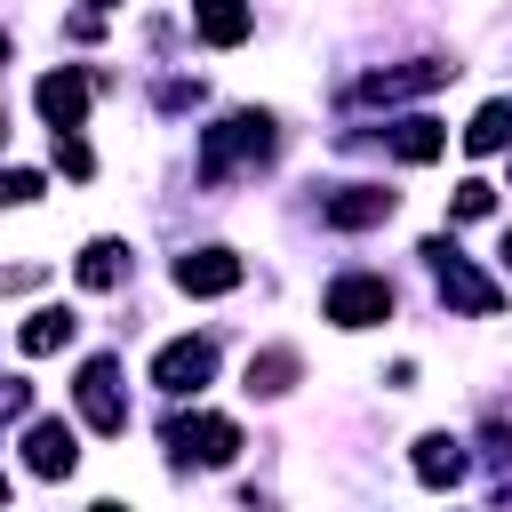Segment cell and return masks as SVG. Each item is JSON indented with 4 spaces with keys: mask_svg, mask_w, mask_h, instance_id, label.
<instances>
[{
    "mask_svg": "<svg viewBox=\"0 0 512 512\" xmlns=\"http://www.w3.org/2000/svg\"><path fill=\"white\" fill-rule=\"evenodd\" d=\"M248 152H256V160L272 152V120H264V112H232L224 128H208V144H200V176H208V184H224V176H232V160H248Z\"/></svg>",
    "mask_w": 512,
    "mask_h": 512,
    "instance_id": "6da1fadb",
    "label": "cell"
},
{
    "mask_svg": "<svg viewBox=\"0 0 512 512\" xmlns=\"http://www.w3.org/2000/svg\"><path fill=\"white\" fill-rule=\"evenodd\" d=\"M320 312H328L336 328H368V320H384V312H392V288H384L376 272H344V280L320 296Z\"/></svg>",
    "mask_w": 512,
    "mask_h": 512,
    "instance_id": "7a4b0ae2",
    "label": "cell"
},
{
    "mask_svg": "<svg viewBox=\"0 0 512 512\" xmlns=\"http://www.w3.org/2000/svg\"><path fill=\"white\" fill-rule=\"evenodd\" d=\"M208 368H216V344H208V336H176V344H160L152 384H160V392H200Z\"/></svg>",
    "mask_w": 512,
    "mask_h": 512,
    "instance_id": "3957f363",
    "label": "cell"
},
{
    "mask_svg": "<svg viewBox=\"0 0 512 512\" xmlns=\"http://www.w3.org/2000/svg\"><path fill=\"white\" fill-rule=\"evenodd\" d=\"M424 256H432V272H440V296H448V304H464V312H480V320L496 312V288H488V280H480V272H472L448 240H432Z\"/></svg>",
    "mask_w": 512,
    "mask_h": 512,
    "instance_id": "277c9868",
    "label": "cell"
},
{
    "mask_svg": "<svg viewBox=\"0 0 512 512\" xmlns=\"http://www.w3.org/2000/svg\"><path fill=\"white\" fill-rule=\"evenodd\" d=\"M80 416L96 432H128V400H120V368L112 360H88L80 368Z\"/></svg>",
    "mask_w": 512,
    "mask_h": 512,
    "instance_id": "5b68a950",
    "label": "cell"
},
{
    "mask_svg": "<svg viewBox=\"0 0 512 512\" xmlns=\"http://www.w3.org/2000/svg\"><path fill=\"white\" fill-rule=\"evenodd\" d=\"M168 448H184V456H200V464H224V456L240 448V424H232V416H176V424H168Z\"/></svg>",
    "mask_w": 512,
    "mask_h": 512,
    "instance_id": "8992f818",
    "label": "cell"
},
{
    "mask_svg": "<svg viewBox=\"0 0 512 512\" xmlns=\"http://www.w3.org/2000/svg\"><path fill=\"white\" fill-rule=\"evenodd\" d=\"M176 288L184 296H224V288H240V256L232 248H192L176 264Z\"/></svg>",
    "mask_w": 512,
    "mask_h": 512,
    "instance_id": "52a82bcc",
    "label": "cell"
},
{
    "mask_svg": "<svg viewBox=\"0 0 512 512\" xmlns=\"http://www.w3.org/2000/svg\"><path fill=\"white\" fill-rule=\"evenodd\" d=\"M320 216L344 224V232H360V224H384V216H392V192H384V184H344V192L320 200Z\"/></svg>",
    "mask_w": 512,
    "mask_h": 512,
    "instance_id": "ba28073f",
    "label": "cell"
},
{
    "mask_svg": "<svg viewBox=\"0 0 512 512\" xmlns=\"http://www.w3.org/2000/svg\"><path fill=\"white\" fill-rule=\"evenodd\" d=\"M24 464H32L40 480H56V472H72V424H64V416H48V424H32V432H24Z\"/></svg>",
    "mask_w": 512,
    "mask_h": 512,
    "instance_id": "9c48e42d",
    "label": "cell"
},
{
    "mask_svg": "<svg viewBox=\"0 0 512 512\" xmlns=\"http://www.w3.org/2000/svg\"><path fill=\"white\" fill-rule=\"evenodd\" d=\"M192 24H200L208 48H240L256 16H248V0H192Z\"/></svg>",
    "mask_w": 512,
    "mask_h": 512,
    "instance_id": "30bf717a",
    "label": "cell"
},
{
    "mask_svg": "<svg viewBox=\"0 0 512 512\" xmlns=\"http://www.w3.org/2000/svg\"><path fill=\"white\" fill-rule=\"evenodd\" d=\"M32 96H40L48 128H80V112H88V80H80V72H48Z\"/></svg>",
    "mask_w": 512,
    "mask_h": 512,
    "instance_id": "8fae6325",
    "label": "cell"
},
{
    "mask_svg": "<svg viewBox=\"0 0 512 512\" xmlns=\"http://www.w3.org/2000/svg\"><path fill=\"white\" fill-rule=\"evenodd\" d=\"M456 64H408V72H376V80H360V96H376V104H392V96H424V88H440Z\"/></svg>",
    "mask_w": 512,
    "mask_h": 512,
    "instance_id": "7c38bea8",
    "label": "cell"
},
{
    "mask_svg": "<svg viewBox=\"0 0 512 512\" xmlns=\"http://www.w3.org/2000/svg\"><path fill=\"white\" fill-rule=\"evenodd\" d=\"M416 480H424V488H448V480H464V448H456L448 432L416 440Z\"/></svg>",
    "mask_w": 512,
    "mask_h": 512,
    "instance_id": "4fadbf2b",
    "label": "cell"
},
{
    "mask_svg": "<svg viewBox=\"0 0 512 512\" xmlns=\"http://www.w3.org/2000/svg\"><path fill=\"white\" fill-rule=\"evenodd\" d=\"M72 272H80V288H120V272H128V248H120V240H88Z\"/></svg>",
    "mask_w": 512,
    "mask_h": 512,
    "instance_id": "5bb4252c",
    "label": "cell"
},
{
    "mask_svg": "<svg viewBox=\"0 0 512 512\" xmlns=\"http://www.w3.org/2000/svg\"><path fill=\"white\" fill-rule=\"evenodd\" d=\"M392 152H400V160H440V152H448V128H440V120H400V128H392Z\"/></svg>",
    "mask_w": 512,
    "mask_h": 512,
    "instance_id": "9a60e30c",
    "label": "cell"
},
{
    "mask_svg": "<svg viewBox=\"0 0 512 512\" xmlns=\"http://www.w3.org/2000/svg\"><path fill=\"white\" fill-rule=\"evenodd\" d=\"M64 336H72V312H64V304H48V312H32V320L16 328V352H56Z\"/></svg>",
    "mask_w": 512,
    "mask_h": 512,
    "instance_id": "2e32d148",
    "label": "cell"
},
{
    "mask_svg": "<svg viewBox=\"0 0 512 512\" xmlns=\"http://www.w3.org/2000/svg\"><path fill=\"white\" fill-rule=\"evenodd\" d=\"M512 144V104H480L464 128V152H504Z\"/></svg>",
    "mask_w": 512,
    "mask_h": 512,
    "instance_id": "e0dca14e",
    "label": "cell"
},
{
    "mask_svg": "<svg viewBox=\"0 0 512 512\" xmlns=\"http://www.w3.org/2000/svg\"><path fill=\"white\" fill-rule=\"evenodd\" d=\"M288 376H296V352H264V360H248V392H288Z\"/></svg>",
    "mask_w": 512,
    "mask_h": 512,
    "instance_id": "ac0fdd59",
    "label": "cell"
},
{
    "mask_svg": "<svg viewBox=\"0 0 512 512\" xmlns=\"http://www.w3.org/2000/svg\"><path fill=\"white\" fill-rule=\"evenodd\" d=\"M488 208H496V184H480V176H472V184H456V200H448V216H456V224H472V216H488Z\"/></svg>",
    "mask_w": 512,
    "mask_h": 512,
    "instance_id": "d6986e66",
    "label": "cell"
},
{
    "mask_svg": "<svg viewBox=\"0 0 512 512\" xmlns=\"http://www.w3.org/2000/svg\"><path fill=\"white\" fill-rule=\"evenodd\" d=\"M56 168H64V176H88V168H96V160H88V144H80L72 128H56Z\"/></svg>",
    "mask_w": 512,
    "mask_h": 512,
    "instance_id": "ffe728a7",
    "label": "cell"
},
{
    "mask_svg": "<svg viewBox=\"0 0 512 512\" xmlns=\"http://www.w3.org/2000/svg\"><path fill=\"white\" fill-rule=\"evenodd\" d=\"M8 200H16V208L40 200V176H32V168H8Z\"/></svg>",
    "mask_w": 512,
    "mask_h": 512,
    "instance_id": "44dd1931",
    "label": "cell"
},
{
    "mask_svg": "<svg viewBox=\"0 0 512 512\" xmlns=\"http://www.w3.org/2000/svg\"><path fill=\"white\" fill-rule=\"evenodd\" d=\"M504 264H512V232H504Z\"/></svg>",
    "mask_w": 512,
    "mask_h": 512,
    "instance_id": "7402d4cb",
    "label": "cell"
},
{
    "mask_svg": "<svg viewBox=\"0 0 512 512\" xmlns=\"http://www.w3.org/2000/svg\"><path fill=\"white\" fill-rule=\"evenodd\" d=\"M96 512H120V504H96Z\"/></svg>",
    "mask_w": 512,
    "mask_h": 512,
    "instance_id": "603a6c76",
    "label": "cell"
}]
</instances>
